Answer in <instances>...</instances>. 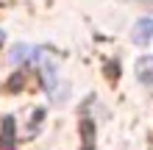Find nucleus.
I'll list each match as a JSON object with an SVG mask.
<instances>
[{
	"label": "nucleus",
	"mask_w": 153,
	"mask_h": 150,
	"mask_svg": "<svg viewBox=\"0 0 153 150\" xmlns=\"http://www.w3.org/2000/svg\"><path fill=\"white\" fill-rule=\"evenodd\" d=\"M0 39H3V33H0Z\"/></svg>",
	"instance_id": "7ed1b4c3"
},
{
	"label": "nucleus",
	"mask_w": 153,
	"mask_h": 150,
	"mask_svg": "<svg viewBox=\"0 0 153 150\" xmlns=\"http://www.w3.org/2000/svg\"><path fill=\"white\" fill-rule=\"evenodd\" d=\"M134 42L139 47H145V45L153 42V17H145V20H139L134 25Z\"/></svg>",
	"instance_id": "f257e3e1"
},
{
	"label": "nucleus",
	"mask_w": 153,
	"mask_h": 150,
	"mask_svg": "<svg viewBox=\"0 0 153 150\" xmlns=\"http://www.w3.org/2000/svg\"><path fill=\"white\" fill-rule=\"evenodd\" d=\"M137 75H139V81L153 86V58H139L137 61Z\"/></svg>",
	"instance_id": "f03ea898"
}]
</instances>
